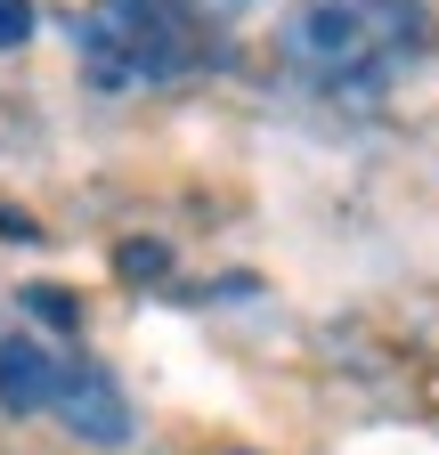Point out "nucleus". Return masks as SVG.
Segmentation results:
<instances>
[{
  "label": "nucleus",
  "instance_id": "obj_1",
  "mask_svg": "<svg viewBox=\"0 0 439 455\" xmlns=\"http://www.w3.org/2000/svg\"><path fill=\"white\" fill-rule=\"evenodd\" d=\"M285 66L317 90L366 98L382 90L423 41V9L415 0H301L285 17Z\"/></svg>",
  "mask_w": 439,
  "mask_h": 455
},
{
  "label": "nucleus",
  "instance_id": "obj_2",
  "mask_svg": "<svg viewBox=\"0 0 439 455\" xmlns=\"http://www.w3.org/2000/svg\"><path fill=\"white\" fill-rule=\"evenodd\" d=\"M82 66L98 90H139V82H180L196 74L212 41L188 17V0H90L82 17Z\"/></svg>",
  "mask_w": 439,
  "mask_h": 455
},
{
  "label": "nucleus",
  "instance_id": "obj_3",
  "mask_svg": "<svg viewBox=\"0 0 439 455\" xmlns=\"http://www.w3.org/2000/svg\"><path fill=\"white\" fill-rule=\"evenodd\" d=\"M41 415H58L82 447H131V398H123V382L106 374L98 358H58L49 366V407Z\"/></svg>",
  "mask_w": 439,
  "mask_h": 455
},
{
  "label": "nucleus",
  "instance_id": "obj_4",
  "mask_svg": "<svg viewBox=\"0 0 439 455\" xmlns=\"http://www.w3.org/2000/svg\"><path fill=\"white\" fill-rule=\"evenodd\" d=\"M49 358L41 341H0V415H41L49 407Z\"/></svg>",
  "mask_w": 439,
  "mask_h": 455
},
{
  "label": "nucleus",
  "instance_id": "obj_5",
  "mask_svg": "<svg viewBox=\"0 0 439 455\" xmlns=\"http://www.w3.org/2000/svg\"><path fill=\"white\" fill-rule=\"evenodd\" d=\"M25 309H33L41 325H58V333H74V325H82V301L66 293V284H25Z\"/></svg>",
  "mask_w": 439,
  "mask_h": 455
},
{
  "label": "nucleus",
  "instance_id": "obj_6",
  "mask_svg": "<svg viewBox=\"0 0 439 455\" xmlns=\"http://www.w3.org/2000/svg\"><path fill=\"white\" fill-rule=\"evenodd\" d=\"M115 268H123L131 284H163V276H172V252L139 236V244H123V252H115Z\"/></svg>",
  "mask_w": 439,
  "mask_h": 455
},
{
  "label": "nucleus",
  "instance_id": "obj_7",
  "mask_svg": "<svg viewBox=\"0 0 439 455\" xmlns=\"http://www.w3.org/2000/svg\"><path fill=\"white\" fill-rule=\"evenodd\" d=\"M33 41V0H0V49H25Z\"/></svg>",
  "mask_w": 439,
  "mask_h": 455
},
{
  "label": "nucleus",
  "instance_id": "obj_8",
  "mask_svg": "<svg viewBox=\"0 0 439 455\" xmlns=\"http://www.w3.org/2000/svg\"><path fill=\"white\" fill-rule=\"evenodd\" d=\"M0 236H17V244H33V236H41V228H33L25 212H0Z\"/></svg>",
  "mask_w": 439,
  "mask_h": 455
},
{
  "label": "nucleus",
  "instance_id": "obj_9",
  "mask_svg": "<svg viewBox=\"0 0 439 455\" xmlns=\"http://www.w3.org/2000/svg\"><path fill=\"white\" fill-rule=\"evenodd\" d=\"M220 9H244V0H220Z\"/></svg>",
  "mask_w": 439,
  "mask_h": 455
}]
</instances>
